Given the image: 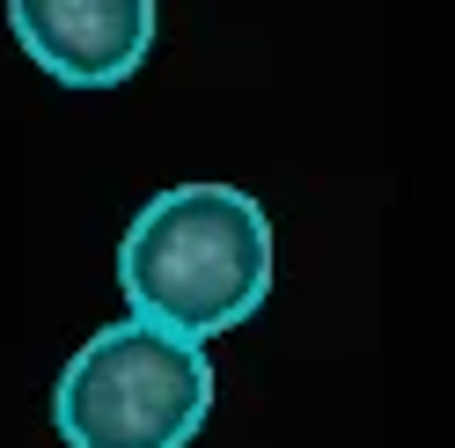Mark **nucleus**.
<instances>
[{
    "mask_svg": "<svg viewBox=\"0 0 455 448\" xmlns=\"http://www.w3.org/2000/svg\"><path fill=\"white\" fill-rule=\"evenodd\" d=\"M118 287L140 324L206 346L265 309L272 220L235 184H169L125 220Z\"/></svg>",
    "mask_w": 455,
    "mask_h": 448,
    "instance_id": "obj_1",
    "label": "nucleus"
},
{
    "mask_svg": "<svg viewBox=\"0 0 455 448\" xmlns=\"http://www.w3.org/2000/svg\"><path fill=\"white\" fill-rule=\"evenodd\" d=\"M213 412V360L206 346L118 316L52 382V427L67 448H191Z\"/></svg>",
    "mask_w": 455,
    "mask_h": 448,
    "instance_id": "obj_2",
    "label": "nucleus"
},
{
    "mask_svg": "<svg viewBox=\"0 0 455 448\" xmlns=\"http://www.w3.org/2000/svg\"><path fill=\"white\" fill-rule=\"evenodd\" d=\"M8 30L67 89H118L155 44V0H15Z\"/></svg>",
    "mask_w": 455,
    "mask_h": 448,
    "instance_id": "obj_3",
    "label": "nucleus"
}]
</instances>
